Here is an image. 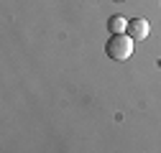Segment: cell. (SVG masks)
<instances>
[{
    "mask_svg": "<svg viewBox=\"0 0 161 153\" xmlns=\"http://www.w3.org/2000/svg\"><path fill=\"white\" fill-rule=\"evenodd\" d=\"M125 33L133 38V41H146V38H148V33H151V26H148V21H146V18H130V21H128V28H125Z\"/></svg>",
    "mask_w": 161,
    "mask_h": 153,
    "instance_id": "2",
    "label": "cell"
},
{
    "mask_svg": "<svg viewBox=\"0 0 161 153\" xmlns=\"http://www.w3.org/2000/svg\"><path fill=\"white\" fill-rule=\"evenodd\" d=\"M108 28H110V33H125V28H128V21L123 15H113L110 21H108Z\"/></svg>",
    "mask_w": 161,
    "mask_h": 153,
    "instance_id": "3",
    "label": "cell"
},
{
    "mask_svg": "<svg viewBox=\"0 0 161 153\" xmlns=\"http://www.w3.org/2000/svg\"><path fill=\"white\" fill-rule=\"evenodd\" d=\"M113 3H120V0H113Z\"/></svg>",
    "mask_w": 161,
    "mask_h": 153,
    "instance_id": "4",
    "label": "cell"
},
{
    "mask_svg": "<svg viewBox=\"0 0 161 153\" xmlns=\"http://www.w3.org/2000/svg\"><path fill=\"white\" fill-rule=\"evenodd\" d=\"M136 41L128 36V33H113L110 36V41H108V46H105V54L110 56L113 61H125V59H130L133 56V46Z\"/></svg>",
    "mask_w": 161,
    "mask_h": 153,
    "instance_id": "1",
    "label": "cell"
}]
</instances>
